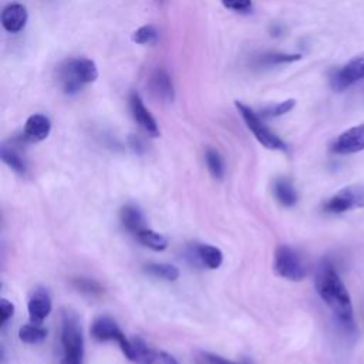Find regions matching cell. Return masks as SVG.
<instances>
[{"label": "cell", "mask_w": 364, "mask_h": 364, "mask_svg": "<svg viewBox=\"0 0 364 364\" xmlns=\"http://www.w3.org/2000/svg\"><path fill=\"white\" fill-rule=\"evenodd\" d=\"M364 78V54L355 55L346 65L337 70L331 78L330 85L334 91H344L354 82Z\"/></svg>", "instance_id": "8"}, {"label": "cell", "mask_w": 364, "mask_h": 364, "mask_svg": "<svg viewBox=\"0 0 364 364\" xmlns=\"http://www.w3.org/2000/svg\"><path fill=\"white\" fill-rule=\"evenodd\" d=\"M222 4L233 11H249L252 9V0H220Z\"/></svg>", "instance_id": "28"}, {"label": "cell", "mask_w": 364, "mask_h": 364, "mask_svg": "<svg viewBox=\"0 0 364 364\" xmlns=\"http://www.w3.org/2000/svg\"><path fill=\"white\" fill-rule=\"evenodd\" d=\"M129 108H131V114H132L135 122L139 125V128L144 132H146L151 136H158L159 135V127H158L155 118L152 117V114L145 107L139 94L135 92V91H132L129 94Z\"/></svg>", "instance_id": "11"}, {"label": "cell", "mask_w": 364, "mask_h": 364, "mask_svg": "<svg viewBox=\"0 0 364 364\" xmlns=\"http://www.w3.org/2000/svg\"><path fill=\"white\" fill-rule=\"evenodd\" d=\"M14 311V306L11 301H9L7 299H1L0 300V323L1 326L13 316Z\"/></svg>", "instance_id": "29"}, {"label": "cell", "mask_w": 364, "mask_h": 364, "mask_svg": "<svg viewBox=\"0 0 364 364\" xmlns=\"http://www.w3.org/2000/svg\"><path fill=\"white\" fill-rule=\"evenodd\" d=\"M274 272L287 280L299 282L307 274V267L297 250L287 245H280L274 250Z\"/></svg>", "instance_id": "4"}, {"label": "cell", "mask_w": 364, "mask_h": 364, "mask_svg": "<svg viewBox=\"0 0 364 364\" xmlns=\"http://www.w3.org/2000/svg\"><path fill=\"white\" fill-rule=\"evenodd\" d=\"M145 270L159 279L168 280V282H173L179 277V270L178 267L168 264V263H151L148 266H145Z\"/></svg>", "instance_id": "24"}, {"label": "cell", "mask_w": 364, "mask_h": 364, "mask_svg": "<svg viewBox=\"0 0 364 364\" xmlns=\"http://www.w3.org/2000/svg\"><path fill=\"white\" fill-rule=\"evenodd\" d=\"M235 107L239 111L247 128L263 146H266L267 149H286V144L264 125L260 117L250 107L240 101H235Z\"/></svg>", "instance_id": "5"}, {"label": "cell", "mask_w": 364, "mask_h": 364, "mask_svg": "<svg viewBox=\"0 0 364 364\" xmlns=\"http://www.w3.org/2000/svg\"><path fill=\"white\" fill-rule=\"evenodd\" d=\"M132 343V360L136 364H178L176 360L165 353L149 348L139 337L131 340Z\"/></svg>", "instance_id": "10"}, {"label": "cell", "mask_w": 364, "mask_h": 364, "mask_svg": "<svg viewBox=\"0 0 364 364\" xmlns=\"http://www.w3.org/2000/svg\"><path fill=\"white\" fill-rule=\"evenodd\" d=\"M300 55L299 54H280V53H274V54H266L262 55V58L259 60L260 64H266V65H274V64H283V63H291L299 60Z\"/></svg>", "instance_id": "26"}, {"label": "cell", "mask_w": 364, "mask_h": 364, "mask_svg": "<svg viewBox=\"0 0 364 364\" xmlns=\"http://www.w3.org/2000/svg\"><path fill=\"white\" fill-rule=\"evenodd\" d=\"M205 162H206V166H208L210 175L215 179H222L223 178V175H225V162H223V158L220 156V154L216 149H213V148L206 149Z\"/></svg>", "instance_id": "21"}, {"label": "cell", "mask_w": 364, "mask_h": 364, "mask_svg": "<svg viewBox=\"0 0 364 364\" xmlns=\"http://www.w3.org/2000/svg\"><path fill=\"white\" fill-rule=\"evenodd\" d=\"M63 360L60 364H82L84 337L78 317L73 311H64L61 321Z\"/></svg>", "instance_id": "3"}, {"label": "cell", "mask_w": 364, "mask_h": 364, "mask_svg": "<svg viewBox=\"0 0 364 364\" xmlns=\"http://www.w3.org/2000/svg\"><path fill=\"white\" fill-rule=\"evenodd\" d=\"M27 10L20 3L9 4L1 11V24L9 33H18L27 23Z\"/></svg>", "instance_id": "14"}, {"label": "cell", "mask_w": 364, "mask_h": 364, "mask_svg": "<svg viewBox=\"0 0 364 364\" xmlns=\"http://www.w3.org/2000/svg\"><path fill=\"white\" fill-rule=\"evenodd\" d=\"M273 192L276 199L283 206H293L297 202V192L293 186V183L287 178H279L276 179L273 185Z\"/></svg>", "instance_id": "17"}, {"label": "cell", "mask_w": 364, "mask_h": 364, "mask_svg": "<svg viewBox=\"0 0 364 364\" xmlns=\"http://www.w3.org/2000/svg\"><path fill=\"white\" fill-rule=\"evenodd\" d=\"M358 208H364V185L344 186L324 203V210L330 213H343Z\"/></svg>", "instance_id": "6"}, {"label": "cell", "mask_w": 364, "mask_h": 364, "mask_svg": "<svg viewBox=\"0 0 364 364\" xmlns=\"http://www.w3.org/2000/svg\"><path fill=\"white\" fill-rule=\"evenodd\" d=\"M364 149V124L355 125L341 135L331 145V151L336 154H355Z\"/></svg>", "instance_id": "12"}, {"label": "cell", "mask_w": 364, "mask_h": 364, "mask_svg": "<svg viewBox=\"0 0 364 364\" xmlns=\"http://www.w3.org/2000/svg\"><path fill=\"white\" fill-rule=\"evenodd\" d=\"M156 1H158V3H162V1H164V0H156Z\"/></svg>", "instance_id": "31"}, {"label": "cell", "mask_w": 364, "mask_h": 364, "mask_svg": "<svg viewBox=\"0 0 364 364\" xmlns=\"http://www.w3.org/2000/svg\"><path fill=\"white\" fill-rule=\"evenodd\" d=\"M97 77V64L85 57L68 58L57 68V78L65 94L78 92L85 84L94 82Z\"/></svg>", "instance_id": "2"}, {"label": "cell", "mask_w": 364, "mask_h": 364, "mask_svg": "<svg viewBox=\"0 0 364 364\" xmlns=\"http://www.w3.org/2000/svg\"><path fill=\"white\" fill-rule=\"evenodd\" d=\"M316 289L337 320L347 330H354V311L350 293L336 269L328 262L321 263L317 270Z\"/></svg>", "instance_id": "1"}, {"label": "cell", "mask_w": 364, "mask_h": 364, "mask_svg": "<svg viewBox=\"0 0 364 364\" xmlns=\"http://www.w3.org/2000/svg\"><path fill=\"white\" fill-rule=\"evenodd\" d=\"M131 38H132L134 43H136L139 46H154V44L158 43L159 33L154 26L146 24V26H142V27L136 28L132 33Z\"/></svg>", "instance_id": "23"}, {"label": "cell", "mask_w": 364, "mask_h": 364, "mask_svg": "<svg viewBox=\"0 0 364 364\" xmlns=\"http://www.w3.org/2000/svg\"><path fill=\"white\" fill-rule=\"evenodd\" d=\"M196 257L209 269H218L223 262V255L220 249L212 245H199L196 247Z\"/></svg>", "instance_id": "18"}, {"label": "cell", "mask_w": 364, "mask_h": 364, "mask_svg": "<svg viewBox=\"0 0 364 364\" xmlns=\"http://www.w3.org/2000/svg\"><path fill=\"white\" fill-rule=\"evenodd\" d=\"M74 286L80 291L87 293V294H100L102 291V287L97 282L90 280V279H75Z\"/></svg>", "instance_id": "27"}, {"label": "cell", "mask_w": 364, "mask_h": 364, "mask_svg": "<svg viewBox=\"0 0 364 364\" xmlns=\"http://www.w3.org/2000/svg\"><path fill=\"white\" fill-rule=\"evenodd\" d=\"M28 309V316L31 323L34 324H41L43 320L50 314L51 311V300L48 293L44 289L36 290L27 304Z\"/></svg>", "instance_id": "13"}, {"label": "cell", "mask_w": 364, "mask_h": 364, "mask_svg": "<svg viewBox=\"0 0 364 364\" xmlns=\"http://www.w3.org/2000/svg\"><path fill=\"white\" fill-rule=\"evenodd\" d=\"M0 156H1V161L6 165H9L13 171H16L17 173L23 175L26 172V169H27L26 161L21 156V154L13 145L3 144L1 148H0Z\"/></svg>", "instance_id": "19"}, {"label": "cell", "mask_w": 364, "mask_h": 364, "mask_svg": "<svg viewBox=\"0 0 364 364\" xmlns=\"http://www.w3.org/2000/svg\"><path fill=\"white\" fill-rule=\"evenodd\" d=\"M18 337L21 341L27 344H37L47 337V330L43 328L40 324H26L18 330Z\"/></svg>", "instance_id": "22"}, {"label": "cell", "mask_w": 364, "mask_h": 364, "mask_svg": "<svg viewBox=\"0 0 364 364\" xmlns=\"http://www.w3.org/2000/svg\"><path fill=\"white\" fill-rule=\"evenodd\" d=\"M51 131L50 119L43 114H33L27 118L24 125V139L31 142L43 141Z\"/></svg>", "instance_id": "15"}, {"label": "cell", "mask_w": 364, "mask_h": 364, "mask_svg": "<svg viewBox=\"0 0 364 364\" xmlns=\"http://www.w3.org/2000/svg\"><path fill=\"white\" fill-rule=\"evenodd\" d=\"M91 334L95 340L100 341H108V340H115L122 353L127 355L128 360H132V343L125 337V334L121 331L118 324L107 316H101L94 320L91 326Z\"/></svg>", "instance_id": "7"}, {"label": "cell", "mask_w": 364, "mask_h": 364, "mask_svg": "<svg viewBox=\"0 0 364 364\" xmlns=\"http://www.w3.org/2000/svg\"><path fill=\"white\" fill-rule=\"evenodd\" d=\"M205 358H206L210 364H239V363L230 361V360H228V358H223V357H220V355L209 354V353L205 354Z\"/></svg>", "instance_id": "30"}, {"label": "cell", "mask_w": 364, "mask_h": 364, "mask_svg": "<svg viewBox=\"0 0 364 364\" xmlns=\"http://www.w3.org/2000/svg\"><path fill=\"white\" fill-rule=\"evenodd\" d=\"M296 105V101L294 100H286V101H282V102H277L274 105H269L266 108L262 109V117H279V115H283L286 112H289L293 107Z\"/></svg>", "instance_id": "25"}, {"label": "cell", "mask_w": 364, "mask_h": 364, "mask_svg": "<svg viewBox=\"0 0 364 364\" xmlns=\"http://www.w3.org/2000/svg\"><path fill=\"white\" fill-rule=\"evenodd\" d=\"M121 222L124 225V228L132 233H139L141 230L146 229V223H145V216L141 212V209L132 203L125 205L121 209Z\"/></svg>", "instance_id": "16"}, {"label": "cell", "mask_w": 364, "mask_h": 364, "mask_svg": "<svg viewBox=\"0 0 364 364\" xmlns=\"http://www.w3.org/2000/svg\"><path fill=\"white\" fill-rule=\"evenodd\" d=\"M149 94L161 102H172L175 100V88L169 74L164 68H155L148 78Z\"/></svg>", "instance_id": "9"}, {"label": "cell", "mask_w": 364, "mask_h": 364, "mask_svg": "<svg viewBox=\"0 0 364 364\" xmlns=\"http://www.w3.org/2000/svg\"><path fill=\"white\" fill-rule=\"evenodd\" d=\"M138 236V240L145 245L146 247L152 249V250H156V252H161V250H165L166 246H168V240L165 236H162L161 233L152 230V229H144L141 230L139 233H136Z\"/></svg>", "instance_id": "20"}]
</instances>
